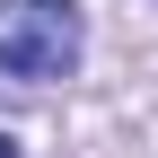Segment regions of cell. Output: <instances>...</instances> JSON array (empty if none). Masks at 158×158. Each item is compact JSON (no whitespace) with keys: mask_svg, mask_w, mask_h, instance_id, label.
<instances>
[{"mask_svg":"<svg viewBox=\"0 0 158 158\" xmlns=\"http://www.w3.org/2000/svg\"><path fill=\"white\" fill-rule=\"evenodd\" d=\"M0 158H18V149H9V141H0Z\"/></svg>","mask_w":158,"mask_h":158,"instance_id":"obj_2","label":"cell"},{"mask_svg":"<svg viewBox=\"0 0 158 158\" xmlns=\"http://www.w3.org/2000/svg\"><path fill=\"white\" fill-rule=\"evenodd\" d=\"M79 62L70 0H0V79H62Z\"/></svg>","mask_w":158,"mask_h":158,"instance_id":"obj_1","label":"cell"}]
</instances>
